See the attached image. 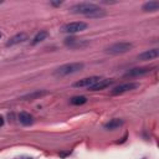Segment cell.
I'll use <instances>...</instances> for the list:
<instances>
[{"label":"cell","instance_id":"13","mask_svg":"<svg viewBox=\"0 0 159 159\" xmlns=\"http://www.w3.org/2000/svg\"><path fill=\"white\" fill-rule=\"evenodd\" d=\"M48 94L47 91H34L31 93H27L25 96L21 97V99H25V101H34V99H37V98H41L42 96H46Z\"/></svg>","mask_w":159,"mask_h":159},{"label":"cell","instance_id":"6","mask_svg":"<svg viewBox=\"0 0 159 159\" xmlns=\"http://www.w3.org/2000/svg\"><path fill=\"white\" fill-rule=\"evenodd\" d=\"M65 45L71 47V48H83V47L88 46L89 42L87 40H82V39L67 37V39H65Z\"/></svg>","mask_w":159,"mask_h":159},{"label":"cell","instance_id":"1","mask_svg":"<svg viewBox=\"0 0 159 159\" xmlns=\"http://www.w3.org/2000/svg\"><path fill=\"white\" fill-rule=\"evenodd\" d=\"M70 11L72 14L84 15L87 17H102V16L106 15L103 9H101L97 4H93V2H80V4H76V5L71 6Z\"/></svg>","mask_w":159,"mask_h":159},{"label":"cell","instance_id":"8","mask_svg":"<svg viewBox=\"0 0 159 159\" xmlns=\"http://www.w3.org/2000/svg\"><path fill=\"white\" fill-rule=\"evenodd\" d=\"M101 80V77H98V76H92V77H87V78H83V80H80V81H77V82H75L73 83V86L75 87H80V88H82V87H91L92 84H94L97 81H99Z\"/></svg>","mask_w":159,"mask_h":159},{"label":"cell","instance_id":"15","mask_svg":"<svg viewBox=\"0 0 159 159\" xmlns=\"http://www.w3.org/2000/svg\"><path fill=\"white\" fill-rule=\"evenodd\" d=\"M142 9L144 11H157L159 9V2L158 1H148L142 6Z\"/></svg>","mask_w":159,"mask_h":159},{"label":"cell","instance_id":"16","mask_svg":"<svg viewBox=\"0 0 159 159\" xmlns=\"http://www.w3.org/2000/svg\"><path fill=\"white\" fill-rule=\"evenodd\" d=\"M47 31H45V30H42V31H40V32H37L36 35H35V37L32 39V41H31V45H36V43H39V42H41V41H43L46 37H47Z\"/></svg>","mask_w":159,"mask_h":159},{"label":"cell","instance_id":"12","mask_svg":"<svg viewBox=\"0 0 159 159\" xmlns=\"http://www.w3.org/2000/svg\"><path fill=\"white\" fill-rule=\"evenodd\" d=\"M123 119H119V118H113V119H111V120H108L107 123H104V129H107V130H113V129H117V128H119L120 125H123Z\"/></svg>","mask_w":159,"mask_h":159},{"label":"cell","instance_id":"4","mask_svg":"<svg viewBox=\"0 0 159 159\" xmlns=\"http://www.w3.org/2000/svg\"><path fill=\"white\" fill-rule=\"evenodd\" d=\"M87 26L88 25L86 22H83V21H73V22H68V24L63 25L61 27V31L62 32H67V34H76V32L86 30Z\"/></svg>","mask_w":159,"mask_h":159},{"label":"cell","instance_id":"17","mask_svg":"<svg viewBox=\"0 0 159 159\" xmlns=\"http://www.w3.org/2000/svg\"><path fill=\"white\" fill-rule=\"evenodd\" d=\"M87 102V98L84 96H75L70 99V103L73 104V106H82Z\"/></svg>","mask_w":159,"mask_h":159},{"label":"cell","instance_id":"10","mask_svg":"<svg viewBox=\"0 0 159 159\" xmlns=\"http://www.w3.org/2000/svg\"><path fill=\"white\" fill-rule=\"evenodd\" d=\"M158 55H159L158 48H153V50H148V51H144V52L139 53V55H138V60H142V61L153 60V58H157Z\"/></svg>","mask_w":159,"mask_h":159},{"label":"cell","instance_id":"9","mask_svg":"<svg viewBox=\"0 0 159 159\" xmlns=\"http://www.w3.org/2000/svg\"><path fill=\"white\" fill-rule=\"evenodd\" d=\"M113 83V80H109V78H101L99 81H97L94 84H92L89 87L91 91H101V89H104L107 87H109L111 84Z\"/></svg>","mask_w":159,"mask_h":159},{"label":"cell","instance_id":"18","mask_svg":"<svg viewBox=\"0 0 159 159\" xmlns=\"http://www.w3.org/2000/svg\"><path fill=\"white\" fill-rule=\"evenodd\" d=\"M51 5H53V6H60V5H62V1H51Z\"/></svg>","mask_w":159,"mask_h":159},{"label":"cell","instance_id":"21","mask_svg":"<svg viewBox=\"0 0 159 159\" xmlns=\"http://www.w3.org/2000/svg\"><path fill=\"white\" fill-rule=\"evenodd\" d=\"M1 36H2V34H1V32H0V39H1Z\"/></svg>","mask_w":159,"mask_h":159},{"label":"cell","instance_id":"3","mask_svg":"<svg viewBox=\"0 0 159 159\" xmlns=\"http://www.w3.org/2000/svg\"><path fill=\"white\" fill-rule=\"evenodd\" d=\"M132 47H133V45L130 42H117V43H113L109 47H107L106 52H108L111 55H119V53L128 52Z\"/></svg>","mask_w":159,"mask_h":159},{"label":"cell","instance_id":"20","mask_svg":"<svg viewBox=\"0 0 159 159\" xmlns=\"http://www.w3.org/2000/svg\"><path fill=\"white\" fill-rule=\"evenodd\" d=\"M2 124H4V118L0 116V125H2Z\"/></svg>","mask_w":159,"mask_h":159},{"label":"cell","instance_id":"19","mask_svg":"<svg viewBox=\"0 0 159 159\" xmlns=\"http://www.w3.org/2000/svg\"><path fill=\"white\" fill-rule=\"evenodd\" d=\"M14 159H32L31 157H26V155H22V157H17V158H14Z\"/></svg>","mask_w":159,"mask_h":159},{"label":"cell","instance_id":"22","mask_svg":"<svg viewBox=\"0 0 159 159\" xmlns=\"http://www.w3.org/2000/svg\"><path fill=\"white\" fill-rule=\"evenodd\" d=\"M1 4H2V1H0V5H1Z\"/></svg>","mask_w":159,"mask_h":159},{"label":"cell","instance_id":"5","mask_svg":"<svg viewBox=\"0 0 159 159\" xmlns=\"http://www.w3.org/2000/svg\"><path fill=\"white\" fill-rule=\"evenodd\" d=\"M139 87V83L137 82H127V83H122L117 87H114L112 91H111V94L113 96H117V94H122V93H125L128 91H133L135 88Z\"/></svg>","mask_w":159,"mask_h":159},{"label":"cell","instance_id":"14","mask_svg":"<svg viewBox=\"0 0 159 159\" xmlns=\"http://www.w3.org/2000/svg\"><path fill=\"white\" fill-rule=\"evenodd\" d=\"M19 120L24 125H30V124L34 123V117L30 113H27V112H21L19 114Z\"/></svg>","mask_w":159,"mask_h":159},{"label":"cell","instance_id":"11","mask_svg":"<svg viewBox=\"0 0 159 159\" xmlns=\"http://www.w3.org/2000/svg\"><path fill=\"white\" fill-rule=\"evenodd\" d=\"M26 40H27V35H26V34H24V32L16 34V35H14L12 37L9 39V41L6 42V46H14V45L21 43V42H24V41H26Z\"/></svg>","mask_w":159,"mask_h":159},{"label":"cell","instance_id":"2","mask_svg":"<svg viewBox=\"0 0 159 159\" xmlns=\"http://www.w3.org/2000/svg\"><path fill=\"white\" fill-rule=\"evenodd\" d=\"M83 67H84V65H83L82 62L66 63V65H62V66H60L58 68H56L55 72H53V75H55L56 77H63V76H68V75L76 73V72L81 71Z\"/></svg>","mask_w":159,"mask_h":159},{"label":"cell","instance_id":"7","mask_svg":"<svg viewBox=\"0 0 159 159\" xmlns=\"http://www.w3.org/2000/svg\"><path fill=\"white\" fill-rule=\"evenodd\" d=\"M150 71H152L150 67H135V68H132V70L127 71L124 73V77H139V76L149 73Z\"/></svg>","mask_w":159,"mask_h":159}]
</instances>
